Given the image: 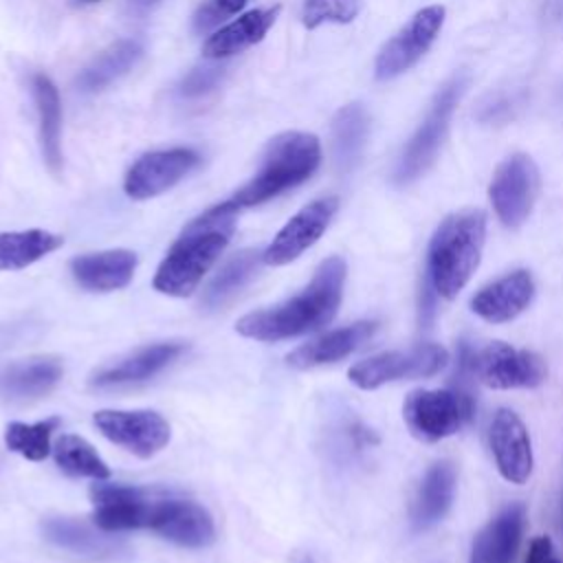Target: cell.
I'll use <instances>...</instances> for the list:
<instances>
[{
    "mask_svg": "<svg viewBox=\"0 0 563 563\" xmlns=\"http://www.w3.org/2000/svg\"><path fill=\"white\" fill-rule=\"evenodd\" d=\"M526 528V506L508 504L475 537L468 563H512Z\"/></svg>",
    "mask_w": 563,
    "mask_h": 563,
    "instance_id": "ac0fdd59",
    "label": "cell"
},
{
    "mask_svg": "<svg viewBox=\"0 0 563 563\" xmlns=\"http://www.w3.org/2000/svg\"><path fill=\"white\" fill-rule=\"evenodd\" d=\"M376 330H378L376 321L350 323L345 328L325 332L323 336L299 345L297 350H292L286 356V361L290 367H297V369H308V367L341 361V358L350 356L352 352H356L367 339H372V334Z\"/></svg>",
    "mask_w": 563,
    "mask_h": 563,
    "instance_id": "7402d4cb",
    "label": "cell"
},
{
    "mask_svg": "<svg viewBox=\"0 0 563 563\" xmlns=\"http://www.w3.org/2000/svg\"><path fill=\"white\" fill-rule=\"evenodd\" d=\"M488 446L497 471L510 484H523L532 473V446L523 420L512 409H499L488 424Z\"/></svg>",
    "mask_w": 563,
    "mask_h": 563,
    "instance_id": "9a60e30c",
    "label": "cell"
},
{
    "mask_svg": "<svg viewBox=\"0 0 563 563\" xmlns=\"http://www.w3.org/2000/svg\"><path fill=\"white\" fill-rule=\"evenodd\" d=\"M244 4H246V0H207V2L198 9V13H196V18H194V29H196L198 33L211 31V29L218 26L222 20L235 15Z\"/></svg>",
    "mask_w": 563,
    "mask_h": 563,
    "instance_id": "836d02e7",
    "label": "cell"
},
{
    "mask_svg": "<svg viewBox=\"0 0 563 563\" xmlns=\"http://www.w3.org/2000/svg\"><path fill=\"white\" fill-rule=\"evenodd\" d=\"M183 352H185L183 343H154V345L141 347L134 354L121 358L119 363L95 372L90 378V385L106 389V387H123V385L147 380L161 369H165L169 363H174Z\"/></svg>",
    "mask_w": 563,
    "mask_h": 563,
    "instance_id": "ffe728a7",
    "label": "cell"
},
{
    "mask_svg": "<svg viewBox=\"0 0 563 563\" xmlns=\"http://www.w3.org/2000/svg\"><path fill=\"white\" fill-rule=\"evenodd\" d=\"M143 46L136 40H121L112 46H108L90 66L81 70L77 77V86L84 92H97L123 77L128 70L134 68V64L141 59Z\"/></svg>",
    "mask_w": 563,
    "mask_h": 563,
    "instance_id": "f1b7e54d",
    "label": "cell"
},
{
    "mask_svg": "<svg viewBox=\"0 0 563 563\" xmlns=\"http://www.w3.org/2000/svg\"><path fill=\"white\" fill-rule=\"evenodd\" d=\"M532 299H534L532 275L526 268H517L482 286L471 299V310L488 323H506L519 317L532 303Z\"/></svg>",
    "mask_w": 563,
    "mask_h": 563,
    "instance_id": "2e32d148",
    "label": "cell"
},
{
    "mask_svg": "<svg viewBox=\"0 0 563 563\" xmlns=\"http://www.w3.org/2000/svg\"><path fill=\"white\" fill-rule=\"evenodd\" d=\"M64 238L44 229L0 233V271H20L57 251Z\"/></svg>",
    "mask_w": 563,
    "mask_h": 563,
    "instance_id": "83f0119b",
    "label": "cell"
},
{
    "mask_svg": "<svg viewBox=\"0 0 563 563\" xmlns=\"http://www.w3.org/2000/svg\"><path fill=\"white\" fill-rule=\"evenodd\" d=\"M130 2H132V7H134L136 11H145V9L154 7L158 0H130Z\"/></svg>",
    "mask_w": 563,
    "mask_h": 563,
    "instance_id": "f35d334b",
    "label": "cell"
},
{
    "mask_svg": "<svg viewBox=\"0 0 563 563\" xmlns=\"http://www.w3.org/2000/svg\"><path fill=\"white\" fill-rule=\"evenodd\" d=\"M361 11V0H303L301 22L306 29L321 24H347Z\"/></svg>",
    "mask_w": 563,
    "mask_h": 563,
    "instance_id": "d6a6232c",
    "label": "cell"
},
{
    "mask_svg": "<svg viewBox=\"0 0 563 563\" xmlns=\"http://www.w3.org/2000/svg\"><path fill=\"white\" fill-rule=\"evenodd\" d=\"M62 363L53 356H37L15 363L0 376V391L11 400H31L48 394L62 378Z\"/></svg>",
    "mask_w": 563,
    "mask_h": 563,
    "instance_id": "d4e9b609",
    "label": "cell"
},
{
    "mask_svg": "<svg viewBox=\"0 0 563 563\" xmlns=\"http://www.w3.org/2000/svg\"><path fill=\"white\" fill-rule=\"evenodd\" d=\"M42 530L51 543L88 561H106V559H117L128 554V545L121 539L106 537L75 519H66V517L46 519Z\"/></svg>",
    "mask_w": 563,
    "mask_h": 563,
    "instance_id": "603a6c76",
    "label": "cell"
},
{
    "mask_svg": "<svg viewBox=\"0 0 563 563\" xmlns=\"http://www.w3.org/2000/svg\"><path fill=\"white\" fill-rule=\"evenodd\" d=\"M475 402L464 389H416L405 398L402 418L411 435L438 442L471 422Z\"/></svg>",
    "mask_w": 563,
    "mask_h": 563,
    "instance_id": "52a82bcc",
    "label": "cell"
},
{
    "mask_svg": "<svg viewBox=\"0 0 563 563\" xmlns=\"http://www.w3.org/2000/svg\"><path fill=\"white\" fill-rule=\"evenodd\" d=\"M460 369L493 389L537 387L548 376V365L537 352L519 350L504 341H490L475 350L462 345Z\"/></svg>",
    "mask_w": 563,
    "mask_h": 563,
    "instance_id": "8992f818",
    "label": "cell"
},
{
    "mask_svg": "<svg viewBox=\"0 0 563 563\" xmlns=\"http://www.w3.org/2000/svg\"><path fill=\"white\" fill-rule=\"evenodd\" d=\"M238 211L229 198L191 220L158 264L154 288L169 297H189L227 249Z\"/></svg>",
    "mask_w": 563,
    "mask_h": 563,
    "instance_id": "7a4b0ae2",
    "label": "cell"
},
{
    "mask_svg": "<svg viewBox=\"0 0 563 563\" xmlns=\"http://www.w3.org/2000/svg\"><path fill=\"white\" fill-rule=\"evenodd\" d=\"M220 77H222L220 66H198L187 73V77L180 81L178 92L183 97H200L209 92L220 81Z\"/></svg>",
    "mask_w": 563,
    "mask_h": 563,
    "instance_id": "e575fe53",
    "label": "cell"
},
{
    "mask_svg": "<svg viewBox=\"0 0 563 563\" xmlns=\"http://www.w3.org/2000/svg\"><path fill=\"white\" fill-rule=\"evenodd\" d=\"M59 427V418H46L33 424L26 422H9L7 431H4V442L7 446L33 462L44 460L53 446H51V438L53 431Z\"/></svg>",
    "mask_w": 563,
    "mask_h": 563,
    "instance_id": "1f68e13d",
    "label": "cell"
},
{
    "mask_svg": "<svg viewBox=\"0 0 563 563\" xmlns=\"http://www.w3.org/2000/svg\"><path fill=\"white\" fill-rule=\"evenodd\" d=\"M345 273L347 266L343 257L332 255L323 260L301 292L273 308L244 314L235 323V330L246 339L273 343L295 339L328 325L339 310Z\"/></svg>",
    "mask_w": 563,
    "mask_h": 563,
    "instance_id": "6da1fadb",
    "label": "cell"
},
{
    "mask_svg": "<svg viewBox=\"0 0 563 563\" xmlns=\"http://www.w3.org/2000/svg\"><path fill=\"white\" fill-rule=\"evenodd\" d=\"M523 563H561V561L556 559L552 541L548 537H537L532 539Z\"/></svg>",
    "mask_w": 563,
    "mask_h": 563,
    "instance_id": "8d00e7d4",
    "label": "cell"
},
{
    "mask_svg": "<svg viewBox=\"0 0 563 563\" xmlns=\"http://www.w3.org/2000/svg\"><path fill=\"white\" fill-rule=\"evenodd\" d=\"M279 15V7H268V9H253L238 20L224 24L218 29L213 35L202 46V53L207 59H227L231 55H238L253 44L262 42L268 29L275 24Z\"/></svg>",
    "mask_w": 563,
    "mask_h": 563,
    "instance_id": "cb8c5ba5",
    "label": "cell"
},
{
    "mask_svg": "<svg viewBox=\"0 0 563 563\" xmlns=\"http://www.w3.org/2000/svg\"><path fill=\"white\" fill-rule=\"evenodd\" d=\"M449 365V352L438 343H422L409 350H389L347 369V378L358 389H376L394 380L435 376Z\"/></svg>",
    "mask_w": 563,
    "mask_h": 563,
    "instance_id": "ba28073f",
    "label": "cell"
},
{
    "mask_svg": "<svg viewBox=\"0 0 563 563\" xmlns=\"http://www.w3.org/2000/svg\"><path fill=\"white\" fill-rule=\"evenodd\" d=\"M136 262V253L128 249H110L73 257L70 273L81 288L92 292H110L132 282Z\"/></svg>",
    "mask_w": 563,
    "mask_h": 563,
    "instance_id": "d6986e66",
    "label": "cell"
},
{
    "mask_svg": "<svg viewBox=\"0 0 563 563\" xmlns=\"http://www.w3.org/2000/svg\"><path fill=\"white\" fill-rule=\"evenodd\" d=\"M369 114L363 103H347L336 110L332 119V152L336 165L347 172L352 169L367 143Z\"/></svg>",
    "mask_w": 563,
    "mask_h": 563,
    "instance_id": "4316f807",
    "label": "cell"
},
{
    "mask_svg": "<svg viewBox=\"0 0 563 563\" xmlns=\"http://www.w3.org/2000/svg\"><path fill=\"white\" fill-rule=\"evenodd\" d=\"M486 242V213L462 209L449 213L427 249V282L442 299H453L479 266Z\"/></svg>",
    "mask_w": 563,
    "mask_h": 563,
    "instance_id": "3957f363",
    "label": "cell"
},
{
    "mask_svg": "<svg viewBox=\"0 0 563 563\" xmlns=\"http://www.w3.org/2000/svg\"><path fill=\"white\" fill-rule=\"evenodd\" d=\"M92 420L103 438L123 446L136 457H152L167 446L172 435L167 420L150 409H101L92 416Z\"/></svg>",
    "mask_w": 563,
    "mask_h": 563,
    "instance_id": "8fae6325",
    "label": "cell"
},
{
    "mask_svg": "<svg viewBox=\"0 0 563 563\" xmlns=\"http://www.w3.org/2000/svg\"><path fill=\"white\" fill-rule=\"evenodd\" d=\"M515 108H517V99L512 95H497L482 103L477 119L484 123H499V121H506L508 117H512Z\"/></svg>",
    "mask_w": 563,
    "mask_h": 563,
    "instance_id": "d590c367",
    "label": "cell"
},
{
    "mask_svg": "<svg viewBox=\"0 0 563 563\" xmlns=\"http://www.w3.org/2000/svg\"><path fill=\"white\" fill-rule=\"evenodd\" d=\"M466 84H468V77L464 73H455L433 95L420 125L409 136V141L405 143V147L396 161L391 180L398 187L411 185L422 174H427V169L435 163L438 152L444 143V136L449 132L451 117L466 90Z\"/></svg>",
    "mask_w": 563,
    "mask_h": 563,
    "instance_id": "5b68a950",
    "label": "cell"
},
{
    "mask_svg": "<svg viewBox=\"0 0 563 563\" xmlns=\"http://www.w3.org/2000/svg\"><path fill=\"white\" fill-rule=\"evenodd\" d=\"M539 194V169L528 154H510L504 158L490 180L488 198L504 227H521Z\"/></svg>",
    "mask_w": 563,
    "mask_h": 563,
    "instance_id": "30bf717a",
    "label": "cell"
},
{
    "mask_svg": "<svg viewBox=\"0 0 563 563\" xmlns=\"http://www.w3.org/2000/svg\"><path fill=\"white\" fill-rule=\"evenodd\" d=\"M145 528L185 548H205L216 537L211 515L200 504L178 497L150 499Z\"/></svg>",
    "mask_w": 563,
    "mask_h": 563,
    "instance_id": "4fadbf2b",
    "label": "cell"
},
{
    "mask_svg": "<svg viewBox=\"0 0 563 563\" xmlns=\"http://www.w3.org/2000/svg\"><path fill=\"white\" fill-rule=\"evenodd\" d=\"M53 457L57 466L73 475V477H92V479H108L110 468L99 457L95 446L75 433H62L53 444Z\"/></svg>",
    "mask_w": 563,
    "mask_h": 563,
    "instance_id": "4dcf8cb0",
    "label": "cell"
},
{
    "mask_svg": "<svg viewBox=\"0 0 563 563\" xmlns=\"http://www.w3.org/2000/svg\"><path fill=\"white\" fill-rule=\"evenodd\" d=\"M543 15L552 24H563V0H545Z\"/></svg>",
    "mask_w": 563,
    "mask_h": 563,
    "instance_id": "74e56055",
    "label": "cell"
},
{
    "mask_svg": "<svg viewBox=\"0 0 563 563\" xmlns=\"http://www.w3.org/2000/svg\"><path fill=\"white\" fill-rule=\"evenodd\" d=\"M92 523L103 532H121L145 528L150 499L143 490L123 484H92Z\"/></svg>",
    "mask_w": 563,
    "mask_h": 563,
    "instance_id": "e0dca14e",
    "label": "cell"
},
{
    "mask_svg": "<svg viewBox=\"0 0 563 563\" xmlns=\"http://www.w3.org/2000/svg\"><path fill=\"white\" fill-rule=\"evenodd\" d=\"M79 2H84V4H90V2H97V0H79Z\"/></svg>",
    "mask_w": 563,
    "mask_h": 563,
    "instance_id": "ab89813d",
    "label": "cell"
},
{
    "mask_svg": "<svg viewBox=\"0 0 563 563\" xmlns=\"http://www.w3.org/2000/svg\"><path fill=\"white\" fill-rule=\"evenodd\" d=\"M200 163L191 147H172L147 152L128 169L123 189L132 200H147L183 180Z\"/></svg>",
    "mask_w": 563,
    "mask_h": 563,
    "instance_id": "5bb4252c",
    "label": "cell"
},
{
    "mask_svg": "<svg viewBox=\"0 0 563 563\" xmlns=\"http://www.w3.org/2000/svg\"><path fill=\"white\" fill-rule=\"evenodd\" d=\"M321 163V143L308 132H284L271 139L260 172L233 194L238 209L262 205L308 180Z\"/></svg>",
    "mask_w": 563,
    "mask_h": 563,
    "instance_id": "277c9868",
    "label": "cell"
},
{
    "mask_svg": "<svg viewBox=\"0 0 563 563\" xmlns=\"http://www.w3.org/2000/svg\"><path fill=\"white\" fill-rule=\"evenodd\" d=\"M262 262V253L246 249L235 253L224 266L218 271V275L211 279L207 290L202 292V303L207 308H218L227 303L231 297H235L257 273V266Z\"/></svg>",
    "mask_w": 563,
    "mask_h": 563,
    "instance_id": "f546056e",
    "label": "cell"
},
{
    "mask_svg": "<svg viewBox=\"0 0 563 563\" xmlns=\"http://www.w3.org/2000/svg\"><path fill=\"white\" fill-rule=\"evenodd\" d=\"M35 110L40 119V143L44 161L53 172L62 169V101L51 77L37 73L31 81Z\"/></svg>",
    "mask_w": 563,
    "mask_h": 563,
    "instance_id": "484cf974",
    "label": "cell"
},
{
    "mask_svg": "<svg viewBox=\"0 0 563 563\" xmlns=\"http://www.w3.org/2000/svg\"><path fill=\"white\" fill-rule=\"evenodd\" d=\"M336 209L339 200L334 196L308 202L277 231L273 242L262 251V262L268 266H284L303 255L325 233Z\"/></svg>",
    "mask_w": 563,
    "mask_h": 563,
    "instance_id": "7c38bea8",
    "label": "cell"
},
{
    "mask_svg": "<svg viewBox=\"0 0 563 563\" xmlns=\"http://www.w3.org/2000/svg\"><path fill=\"white\" fill-rule=\"evenodd\" d=\"M446 20L442 4H429L416 11L407 24H402L378 51L374 62V75L380 81H389L411 66H416L438 40Z\"/></svg>",
    "mask_w": 563,
    "mask_h": 563,
    "instance_id": "9c48e42d",
    "label": "cell"
},
{
    "mask_svg": "<svg viewBox=\"0 0 563 563\" xmlns=\"http://www.w3.org/2000/svg\"><path fill=\"white\" fill-rule=\"evenodd\" d=\"M455 468L451 462H435L420 479L411 499V526L416 532H424L440 523L449 512L455 497Z\"/></svg>",
    "mask_w": 563,
    "mask_h": 563,
    "instance_id": "44dd1931",
    "label": "cell"
}]
</instances>
